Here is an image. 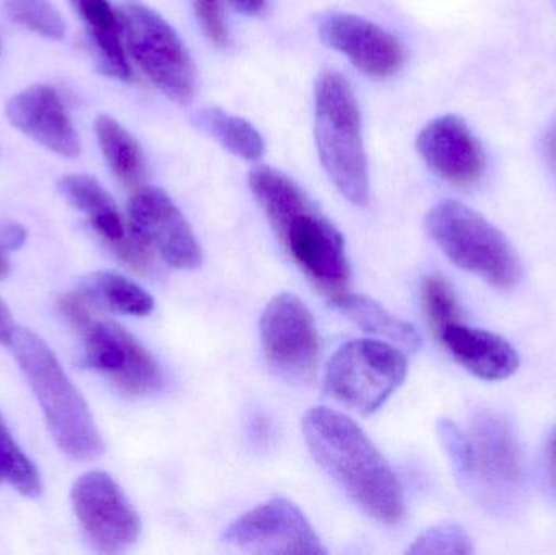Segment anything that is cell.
Here are the masks:
<instances>
[{"label": "cell", "mask_w": 556, "mask_h": 555, "mask_svg": "<svg viewBox=\"0 0 556 555\" xmlns=\"http://www.w3.org/2000/svg\"><path fill=\"white\" fill-rule=\"evenodd\" d=\"M303 430L316 462L353 501L386 524L401 520L404 501L397 478L352 419L317 407L304 417Z\"/></svg>", "instance_id": "cell-1"}, {"label": "cell", "mask_w": 556, "mask_h": 555, "mask_svg": "<svg viewBox=\"0 0 556 555\" xmlns=\"http://www.w3.org/2000/svg\"><path fill=\"white\" fill-rule=\"evenodd\" d=\"M7 348L35 394L58 449L74 462L100 458L104 445L93 414L48 342L29 329L16 328Z\"/></svg>", "instance_id": "cell-2"}, {"label": "cell", "mask_w": 556, "mask_h": 555, "mask_svg": "<svg viewBox=\"0 0 556 555\" xmlns=\"http://www.w3.org/2000/svg\"><path fill=\"white\" fill-rule=\"evenodd\" d=\"M316 143L320 163L333 185L356 205L368 201V163L362 137V116L345 77L324 72L314 91Z\"/></svg>", "instance_id": "cell-3"}, {"label": "cell", "mask_w": 556, "mask_h": 555, "mask_svg": "<svg viewBox=\"0 0 556 555\" xmlns=\"http://www.w3.org/2000/svg\"><path fill=\"white\" fill-rule=\"evenodd\" d=\"M428 231L451 261L500 287L515 286L519 263L506 238L482 215L459 202L431 209Z\"/></svg>", "instance_id": "cell-4"}, {"label": "cell", "mask_w": 556, "mask_h": 555, "mask_svg": "<svg viewBox=\"0 0 556 555\" xmlns=\"http://www.w3.org/2000/svg\"><path fill=\"white\" fill-rule=\"evenodd\" d=\"M117 9L129 58L172 100L191 103L195 94L194 62L178 33L140 0H124Z\"/></svg>", "instance_id": "cell-5"}, {"label": "cell", "mask_w": 556, "mask_h": 555, "mask_svg": "<svg viewBox=\"0 0 556 555\" xmlns=\"http://www.w3.org/2000/svg\"><path fill=\"white\" fill-rule=\"evenodd\" d=\"M407 374L401 349L375 339L342 345L330 358L324 388L337 403L362 414L375 413Z\"/></svg>", "instance_id": "cell-6"}, {"label": "cell", "mask_w": 556, "mask_h": 555, "mask_svg": "<svg viewBox=\"0 0 556 555\" xmlns=\"http://www.w3.org/2000/svg\"><path fill=\"white\" fill-rule=\"evenodd\" d=\"M459 478L492 507L515 502L521 468L511 432L495 417L480 416L467 433V452L454 465Z\"/></svg>", "instance_id": "cell-7"}, {"label": "cell", "mask_w": 556, "mask_h": 555, "mask_svg": "<svg viewBox=\"0 0 556 555\" xmlns=\"http://www.w3.org/2000/svg\"><path fill=\"white\" fill-rule=\"evenodd\" d=\"M71 502L85 538L98 553H124L139 538V515L108 472L81 475L72 485Z\"/></svg>", "instance_id": "cell-8"}, {"label": "cell", "mask_w": 556, "mask_h": 555, "mask_svg": "<svg viewBox=\"0 0 556 555\" xmlns=\"http://www.w3.org/2000/svg\"><path fill=\"white\" fill-rule=\"evenodd\" d=\"M3 114L13 130L45 152L62 160L80 156V133L54 85L38 81L20 88L5 101Z\"/></svg>", "instance_id": "cell-9"}, {"label": "cell", "mask_w": 556, "mask_h": 555, "mask_svg": "<svg viewBox=\"0 0 556 555\" xmlns=\"http://www.w3.org/2000/svg\"><path fill=\"white\" fill-rule=\"evenodd\" d=\"M84 361L121 390L149 394L163 387V375L146 349L121 326L91 319L84 329Z\"/></svg>", "instance_id": "cell-10"}, {"label": "cell", "mask_w": 556, "mask_h": 555, "mask_svg": "<svg viewBox=\"0 0 556 555\" xmlns=\"http://www.w3.org/2000/svg\"><path fill=\"white\" fill-rule=\"evenodd\" d=\"M225 541L251 554L323 555L319 538L290 502H267L228 527Z\"/></svg>", "instance_id": "cell-11"}, {"label": "cell", "mask_w": 556, "mask_h": 555, "mask_svg": "<svg viewBox=\"0 0 556 555\" xmlns=\"http://www.w3.org/2000/svg\"><path fill=\"white\" fill-rule=\"evenodd\" d=\"M129 231L134 240L156 250L169 266L194 269L201 264V250L191 227L172 199L156 188H142L130 198Z\"/></svg>", "instance_id": "cell-12"}, {"label": "cell", "mask_w": 556, "mask_h": 555, "mask_svg": "<svg viewBox=\"0 0 556 555\" xmlns=\"http://www.w3.org/2000/svg\"><path fill=\"white\" fill-rule=\"evenodd\" d=\"M264 351L273 367L288 380L309 377L319 355L313 318L296 297L278 295L261 321Z\"/></svg>", "instance_id": "cell-13"}, {"label": "cell", "mask_w": 556, "mask_h": 555, "mask_svg": "<svg viewBox=\"0 0 556 555\" xmlns=\"http://www.w3.org/2000/svg\"><path fill=\"white\" fill-rule=\"evenodd\" d=\"M324 45L342 52L371 77H389L404 62L401 42L381 26L350 13H327L317 22Z\"/></svg>", "instance_id": "cell-14"}, {"label": "cell", "mask_w": 556, "mask_h": 555, "mask_svg": "<svg viewBox=\"0 0 556 555\" xmlns=\"http://www.w3.org/2000/svg\"><path fill=\"white\" fill-rule=\"evenodd\" d=\"M58 189L62 198L87 217L91 228L121 257L132 264L146 263L149 257L146 248L134 240L116 202L94 176L88 173H67L59 178Z\"/></svg>", "instance_id": "cell-15"}, {"label": "cell", "mask_w": 556, "mask_h": 555, "mask_svg": "<svg viewBox=\"0 0 556 555\" xmlns=\"http://www.w3.org/2000/svg\"><path fill=\"white\" fill-rule=\"evenodd\" d=\"M417 147L425 162L451 181H472L485 166L482 147L467 124L454 114L427 124L418 136Z\"/></svg>", "instance_id": "cell-16"}, {"label": "cell", "mask_w": 556, "mask_h": 555, "mask_svg": "<svg viewBox=\"0 0 556 555\" xmlns=\"http://www.w3.org/2000/svg\"><path fill=\"white\" fill-rule=\"evenodd\" d=\"M280 235L301 266L317 280L329 287L345 283L349 269L342 237L313 207L296 215Z\"/></svg>", "instance_id": "cell-17"}, {"label": "cell", "mask_w": 556, "mask_h": 555, "mask_svg": "<svg viewBox=\"0 0 556 555\" xmlns=\"http://www.w3.org/2000/svg\"><path fill=\"white\" fill-rule=\"evenodd\" d=\"M68 5L84 26L98 68L108 77L129 80L132 67L124 41L119 9L110 0H68Z\"/></svg>", "instance_id": "cell-18"}, {"label": "cell", "mask_w": 556, "mask_h": 555, "mask_svg": "<svg viewBox=\"0 0 556 555\" xmlns=\"http://www.w3.org/2000/svg\"><path fill=\"white\" fill-rule=\"evenodd\" d=\"M441 332L454 357L477 377L503 380L518 368L515 349L498 336L457 323L446 326Z\"/></svg>", "instance_id": "cell-19"}, {"label": "cell", "mask_w": 556, "mask_h": 555, "mask_svg": "<svg viewBox=\"0 0 556 555\" xmlns=\"http://www.w3.org/2000/svg\"><path fill=\"white\" fill-rule=\"evenodd\" d=\"M78 292L93 308H106L121 315L146 316L153 310L149 292L132 280L106 270L88 274Z\"/></svg>", "instance_id": "cell-20"}, {"label": "cell", "mask_w": 556, "mask_h": 555, "mask_svg": "<svg viewBox=\"0 0 556 555\" xmlns=\"http://www.w3.org/2000/svg\"><path fill=\"white\" fill-rule=\"evenodd\" d=\"M332 305L366 332L381 336L386 341L397 345L399 349L412 352L420 348V338H418L417 331L407 323L386 312L372 300L343 293V295L332 299Z\"/></svg>", "instance_id": "cell-21"}, {"label": "cell", "mask_w": 556, "mask_h": 555, "mask_svg": "<svg viewBox=\"0 0 556 555\" xmlns=\"http://www.w3.org/2000/svg\"><path fill=\"white\" fill-rule=\"evenodd\" d=\"M93 130L111 172L126 185H137L143 176V156L132 134L119 121L104 113L94 117Z\"/></svg>", "instance_id": "cell-22"}, {"label": "cell", "mask_w": 556, "mask_h": 555, "mask_svg": "<svg viewBox=\"0 0 556 555\" xmlns=\"http://www.w3.org/2000/svg\"><path fill=\"white\" fill-rule=\"evenodd\" d=\"M250 185L280 234L296 215L311 209L301 189L269 166L253 169Z\"/></svg>", "instance_id": "cell-23"}, {"label": "cell", "mask_w": 556, "mask_h": 555, "mask_svg": "<svg viewBox=\"0 0 556 555\" xmlns=\"http://www.w3.org/2000/svg\"><path fill=\"white\" fill-rule=\"evenodd\" d=\"M192 123L241 159L260 160L263 156V137L243 117L225 113L218 108H204L192 114Z\"/></svg>", "instance_id": "cell-24"}, {"label": "cell", "mask_w": 556, "mask_h": 555, "mask_svg": "<svg viewBox=\"0 0 556 555\" xmlns=\"http://www.w3.org/2000/svg\"><path fill=\"white\" fill-rule=\"evenodd\" d=\"M2 7L13 25L45 41L59 42L67 36V22L54 0H3Z\"/></svg>", "instance_id": "cell-25"}, {"label": "cell", "mask_w": 556, "mask_h": 555, "mask_svg": "<svg viewBox=\"0 0 556 555\" xmlns=\"http://www.w3.org/2000/svg\"><path fill=\"white\" fill-rule=\"evenodd\" d=\"M10 485L26 499H38L42 492V479L35 463L13 439L0 416V485Z\"/></svg>", "instance_id": "cell-26"}, {"label": "cell", "mask_w": 556, "mask_h": 555, "mask_svg": "<svg viewBox=\"0 0 556 555\" xmlns=\"http://www.w3.org/2000/svg\"><path fill=\"white\" fill-rule=\"evenodd\" d=\"M473 553L469 534L454 524H441L430 528L415 540L412 555H470Z\"/></svg>", "instance_id": "cell-27"}, {"label": "cell", "mask_w": 556, "mask_h": 555, "mask_svg": "<svg viewBox=\"0 0 556 555\" xmlns=\"http://www.w3.org/2000/svg\"><path fill=\"white\" fill-rule=\"evenodd\" d=\"M195 15L205 35L218 46L230 42L227 22H225L222 0H194Z\"/></svg>", "instance_id": "cell-28"}, {"label": "cell", "mask_w": 556, "mask_h": 555, "mask_svg": "<svg viewBox=\"0 0 556 555\" xmlns=\"http://www.w3.org/2000/svg\"><path fill=\"white\" fill-rule=\"evenodd\" d=\"M428 308L440 329L453 325L457 319V306L447 287L441 280L428 279L425 283Z\"/></svg>", "instance_id": "cell-29"}, {"label": "cell", "mask_w": 556, "mask_h": 555, "mask_svg": "<svg viewBox=\"0 0 556 555\" xmlns=\"http://www.w3.org/2000/svg\"><path fill=\"white\" fill-rule=\"evenodd\" d=\"M28 234L20 222L3 218L0 220V248L3 251H15L25 244Z\"/></svg>", "instance_id": "cell-30"}, {"label": "cell", "mask_w": 556, "mask_h": 555, "mask_svg": "<svg viewBox=\"0 0 556 555\" xmlns=\"http://www.w3.org/2000/svg\"><path fill=\"white\" fill-rule=\"evenodd\" d=\"M18 326L13 323L12 313H10L7 303L0 299V345H9L10 339H12L13 332Z\"/></svg>", "instance_id": "cell-31"}, {"label": "cell", "mask_w": 556, "mask_h": 555, "mask_svg": "<svg viewBox=\"0 0 556 555\" xmlns=\"http://www.w3.org/2000/svg\"><path fill=\"white\" fill-rule=\"evenodd\" d=\"M544 152L556 179V119L552 123L551 129L547 130V136H545Z\"/></svg>", "instance_id": "cell-32"}, {"label": "cell", "mask_w": 556, "mask_h": 555, "mask_svg": "<svg viewBox=\"0 0 556 555\" xmlns=\"http://www.w3.org/2000/svg\"><path fill=\"white\" fill-rule=\"evenodd\" d=\"M233 5L237 7L238 10H241L243 13H253L261 12L266 5L267 0H231Z\"/></svg>", "instance_id": "cell-33"}, {"label": "cell", "mask_w": 556, "mask_h": 555, "mask_svg": "<svg viewBox=\"0 0 556 555\" xmlns=\"http://www.w3.org/2000/svg\"><path fill=\"white\" fill-rule=\"evenodd\" d=\"M548 462H551L552 476L556 482V430L552 436L551 446H548Z\"/></svg>", "instance_id": "cell-34"}, {"label": "cell", "mask_w": 556, "mask_h": 555, "mask_svg": "<svg viewBox=\"0 0 556 555\" xmlns=\"http://www.w3.org/2000/svg\"><path fill=\"white\" fill-rule=\"evenodd\" d=\"M9 270L10 264L9 260H7V253L5 251L2 250V248H0V279H2V277H5L7 274H9Z\"/></svg>", "instance_id": "cell-35"}]
</instances>
